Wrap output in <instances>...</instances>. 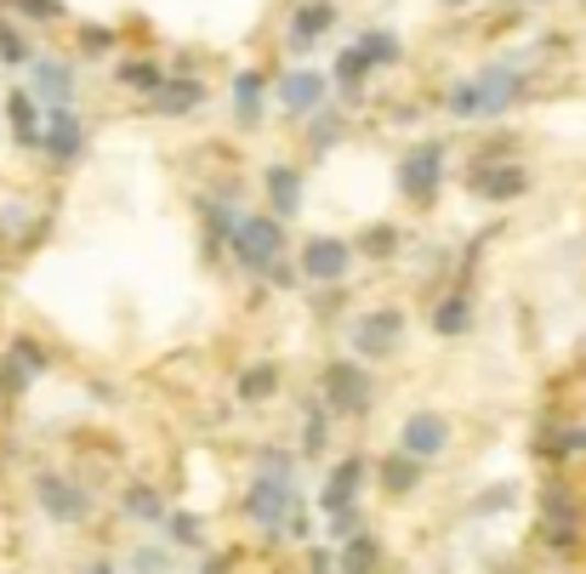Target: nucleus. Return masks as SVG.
Returning a JSON list of instances; mask_svg holds the SVG:
<instances>
[{"label": "nucleus", "mask_w": 586, "mask_h": 574, "mask_svg": "<svg viewBox=\"0 0 586 574\" xmlns=\"http://www.w3.org/2000/svg\"><path fill=\"white\" fill-rule=\"evenodd\" d=\"M240 512H245L256 529H268V534H290V523H297V512H302L297 455H285V450H263V455H256V478H251V489H245Z\"/></svg>", "instance_id": "nucleus-1"}, {"label": "nucleus", "mask_w": 586, "mask_h": 574, "mask_svg": "<svg viewBox=\"0 0 586 574\" xmlns=\"http://www.w3.org/2000/svg\"><path fill=\"white\" fill-rule=\"evenodd\" d=\"M228 256L245 274H268L274 262H285V222L279 217H240V228L228 233Z\"/></svg>", "instance_id": "nucleus-2"}, {"label": "nucleus", "mask_w": 586, "mask_h": 574, "mask_svg": "<svg viewBox=\"0 0 586 574\" xmlns=\"http://www.w3.org/2000/svg\"><path fill=\"white\" fill-rule=\"evenodd\" d=\"M319 398H324V410L331 416H347V421H365L371 416V369L365 364H324V376H319Z\"/></svg>", "instance_id": "nucleus-3"}, {"label": "nucleus", "mask_w": 586, "mask_h": 574, "mask_svg": "<svg viewBox=\"0 0 586 574\" xmlns=\"http://www.w3.org/2000/svg\"><path fill=\"white\" fill-rule=\"evenodd\" d=\"M444 188V143L428 137V143H416L405 159H399V194L416 199V206H433Z\"/></svg>", "instance_id": "nucleus-4"}, {"label": "nucleus", "mask_w": 586, "mask_h": 574, "mask_svg": "<svg viewBox=\"0 0 586 574\" xmlns=\"http://www.w3.org/2000/svg\"><path fill=\"white\" fill-rule=\"evenodd\" d=\"M35 500H41V512L52 523H63V529H75V523L91 518V489L75 484L69 472H41V478H35Z\"/></svg>", "instance_id": "nucleus-5"}, {"label": "nucleus", "mask_w": 586, "mask_h": 574, "mask_svg": "<svg viewBox=\"0 0 586 574\" xmlns=\"http://www.w3.org/2000/svg\"><path fill=\"white\" fill-rule=\"evenodd\" d=\"M473 91H478V120H501L518 97L530 91V75H524V63H490L484 75H473Z\"/></svg>", "instance_id": "nucleus-6"}, {"label": "nucleus", "mask_w": 586, "mask_h": 574, "mask_svg": "<svg viewBox=\"0 0 586 574\" xmlns=\"http://www.w3.org/2000/svg\"><path fill=\"white\" fill-rule=\"evenodd\" d=\"M541 529H546V547L552 552L575 558V547H581V500L564 484H546V495H541Z\"/></svg>", "instance_id": "nucleus-7"}, {"label": "nucleus", "mask_w": 586, "mask_h": 574, "mask_svg": "<svg viewBox=\"0 0 586 574\" xmlns=\"http://www.w3.org/2000/svg\"><path fill=\"white\" fill-rule=\"evenodd\" d=\"M353 353H360V358H394L399 353V342H405V313L399 308H376V313H360V319H353Z\"/></svg>", "instance_id": "nucleus-8"}, {"label": "nucleus", "mask_w": 586, "mask_h": 574, "mask_svg": "<svg viewBox=\"0 0 586 574\" xmlns=\"http://www.w3.org/2000/svg\"><path fill=\"white\" fill-rule=\"evenodd\" d=\"M297 267H302V279H313V285H347L353 245L336 240V233H313V240L302 245V256H297Z\"/></svg>", "instance_id": "nucleus-9"}, {"label": "nucleus", "mask_w": 586, "mask_h": 574, "mask_svg": "<svg viewBox=\"0 0 586 574\" xmlns=\"http://www.w3.org/2000/svg\"><path fill=\"white\" fill-rule=\"evenodd\" d=\"M365 478H371L365 455H347V461H336L331 472H324V484H319V512H324V518H342V512H353V506H360Z\"/></svg>", "instance_id": "nucleus-10"}, {"label": "nucleus", "mask_w": 586, "mask_h": 574, "mask_svg": "<svg viewBox=\"0 0 586 574\" xmlns=\"http://www.w3.org/2000/svg\"><path fill=\"white\" fill-rule=\"evenodd\" d=\"M41 154L52 165H75L86 154V125L75 109H46V125H41Z\"/></svg>", "instance_id": "nucleus-11"}, {"label": "nucleus", "mask_w": 586, "mask_h": 574, "mask_svg": "<svg viewBox=\"0 0 586 574\" xmlns=\"http://www.w3.org/2000/svg\"><path fill=\"white\" fill-rule=\"evenodd\" d=\"M331 29H336V7H331V0H302V7L290 12V23H285V46L297 57H308Z\"/></svg>", "instance_id": "nucleus-12"}, {"label": "nucleus", "mask_w": 586, "mask_h": 574, "mask_svg": "<svg viewBox=\"0 0 586 574\" xmlns=\"http://www.w3.org/2000/svg\"><path fill=\"white\" fill-rule=\"evenodd\" d=\"M399 444H405V455L410 461H439L444 450H450V421L439 416V410H416L410 421H405V432H399Z\"/></svg>", "instance_id": "nucleus-13"}, {"label": "nucleus", "mask_w": 586, "mask_h": 574, "mask_svg": "<svg viewBox=\"0 0 586 574\" xmlns=\"http://www.w3.org/2000/svg\"><path fill=\"white\" fill-rule=\"evenodd\" d=\"M274 97H279V109L285 114H313V109H324V97H331V80H324L319 69H290V75H279V86H274Z\"/></svg>", "instance_id": "nucleus-14"}, {"label": "nucleus", "mask_w": 586, "mask_h": 574, "mask_svg": "<svg viewBox=\"0 0 586 574\" xmlns=\"http://www.w3.org/2000/svg\"><path fill=\"white\" fill-rule=\"evenodd\" d=\"M467 188H473L478 199H490V206H507V199L530 194V172H524V165H473Z\"/></svg>", "instance_id": "nucleus-15"}, {"label": "nucleus", "mask_w": 586, "mask_h": 574, "mask_svg": "<svg viewBox=\"0 0 586 574\" xmlns=\"http://www.w3.org/2000/svg\"><path fill=\"white\" fill-rule=\"evenodd\" d=\"M29 75H35V91L46 109H75V69L63 57H35Z\"/></svg>", "instance_id": "nucleus-16"}, {"label": "nucleus", "mask_w": 586, "mask_h": 574, "mask_svg": "<svg viewBox=\"0 0 586 574\" xmlns=\"http://www.w3.org/2000/svg\"><path fill=\"white\" fill-rule=\"evenodd\" d=\"M263 188H268V206H274L279 222H290L302 211V172H297V165H268Z\"/></svg>", "instance_id": "nucleus-17"}, {"label": "nucleus", "mask_w": 586, "mask_h": 574, "mask_svg": "<svg viewBox=\"0 0 586 574\" xmlns=\"http://www.w3.org/2000/svg\"><path fill=\"white\" fill-rule=\"evenodd\" d=\"M279 382H285L279 364H251V369H240L234 398H240V404H268V398L279 393Z\"/></svg>", "instance_id": "nucleus-18"}, {"label": "nucleus", "mask_w": 586, "mask_h": 574, "mask_svg": "<svg viewBox=\"0 0 586 574\" xmlns=\"http://www.w3.org/2000/svg\"><path fill=\"white\" fill-rule=\"evenodd\" d=\"M263 91H268V80L256 75V69H240V75H234V120H240L245 131L263 120Z\"/></svg>", "instance_id": "nucleus-19"}, {"label": "nucleus", "mask_w": 586, "mask_h": 574, "mask_svg": "<svg viewBox=\"0 0 586 574\" xmlns=\"http://www.w3.org/2000/svg\"><path fill=\"white\" fill-rule=\"evenodd\" d=\"M336 569H342V574H376V569H382V540H376V534H353V540H342Z\"/></svg>", "instance_id": "nucleus-20"}, {"label": "nucleus", "mask_w": 586, "mask_h": 574, "mask_svg": "<svg viewBox=\"0 0 586 574\" xmlns=\"http://www.w3.org/2000/svg\"><path fill=\"white\" fill-rule=\"evenodd\" d=\"M421 472H428V466L410 461V455L399 450V455H387V461L376 466V478H382V489H387V495H410V489L421 484Z\"/></svg>", "instance_id": "nucleus-21"}, {"label": "nucleus", "mask_w": 586, "mask_h": 574, "mask_svg": "<svg viewBox=\"0 0 586 574\" xmlns=\"http://www.w3.org/2000/svg\"><path fill=\"white\" fill-rule=\"evenodd\" d=\"M206 103V86L200 80H166V91L154 97V114H194Z\"/></svg>", "instance_id": "nucleus-22"}, {"label": "nucleus", "mask_w": 586, "mask_h": 574, "mask_svg": "<svg viewBox=\"0 0 586 574\" xmlns=\"http://www.w3.org/2000/svg\"><path fill=\"white\" fill-rule=\"evenodd\" d=\"M120 512L132 518V523H166V518H172V512H166V495L148 489V484H132V489H125V506H120Z\"/></svg>", "instance_id": "nucleus-23"}, {"label": "nucleus", "mask_w": 586, "mask_h": 574, "mask_svg": "<svg viewBox=\"0 0 586 574\" xmlns=\"http://www.w3.org/2000/svg\"><path fill=\"white\" fill-rule=\"evenodd\" d=\"M7 114H12V131H18V148H41V114L29 103V91H7Z\"/></svg>", "instance_id": "nucleus-24"}, {"label": "nucleus", "mask_w": 586, "mask_h": 574, "mask_svg": "<svg viewBox=\"0 0 586 574\" xmlns=\"http://www.w3.org/2000/svg\"><path fill=\"white\" fill-rule=\"evenodd\" d=\"M433 330H439V335H467V330H473V301H467L462 290H450L439 308H433Z\"/></svg>", "instance_id": "nucleus-25"}, {"label": "nucleus", "mask_w": 586, "mask_h": 574, "mask_svg": "<svg viewBox=\"0 0 586 574\" xmlns=\"http://www.w3.org/2000/svg\"><path fill=\"white\" fill-rule=\"evenodd\" d=\"M353 46H360V52H365V63H371V69H394V63L405 57L399 35H387V29H365V35H360V41H353Z\"/></svg>", "instance_id": "nucleus-26"}, {"label": "nucleus", "mask_w": 586, "mask_h": 574, "mask_svg": "<svg viewBox=\"0 0 586 574\" xmlns=\"http://www.w3.org/2000/svg\"><path fill=\"white\" fill-rule=\"evenodd\" d=\"M371 75H376V69H371V63H365V52H360V46H342V52H336V69H331V86H342V91L353 97V91H360V86H365Z\"/></svg>", "instance_id": "nucleus-27"}, {"label": "nucleus", "mask_w": 586, "mask_h": 574, "mask_svg": "<svg viewBox=\"0 0 586 574\" xmlns=\"http://www.w3.org/2000/svg\"><path fill=\"white\" fill-rule=\"evenodd\" d=\"M324 416H331L324 404H308V416H302V455L308 461H319L324 450H331V421Z\"/></svg>", "instance_id": "nucleus-28"}, {"label": "nucleus", "mask_w": 586, "mask_h": 574, "mask_svg": "<svg viewBox=\"0 0 586 574\" xmlns=\"http://www.w3.org/2000/svg\"><path fill=\"white\" fill-rule=\"evenodd\" d=\"M120 86H132L143 97H159L166 91V69H159V63H120Z\"/></svg>", "instance_id": "nucleus-29"}, {"label": "nucleus", "mask_w": 586, "mask_h": 574, "mask_svg": "<svg viewBox=\"0 0 586 574\" xmlns=\"http://www.w3.org/2000/svg\"><path fill=\"white\" fill-rule=\"evenodd\" d=\"M360 251H365V256H394V251H399V228H387V222L365 228V240H360Z\"/></svg>", "instance_id": "nucleus-30"}, {"label": "nucleus", "mask_w": 586, "mask_h": 574, "mask_svg": "<svg viewBox=\"0 0 586 574\" xmlns=\"http://www.w3.org/2000/svg\"><path fill=\"white\" fill-rule=\"evenodd\" d=\"M546 450H552V461H575V455H586V427H564Z\"/></svg>", "instance_id": "nucleus-31"}, {"label": "nucleus", "mask_w": 586, "mask_h": 574, "mask_svg": "<svg viewBox=\"0 0 586 574\" xmlns=\"http://www.w3.org/2000/svg\"><path fill=\"white\" fill-rule=\"evenodd\" d=\"M132 574H172V552L166 547H137L132 552Z\"/></svg>", "instance_id": "nucleus-32"}, {"label": "nucleus", "mask_w": 586, "mask_h": 574, "mask_svg": "<svg viewBox=\"0 0 586 574\" xmlns=\"http://www.w3.org/2000/svg\"><path fill=\"white\" fill-rule=\"evenodd\" d=\"M0 63H35L29 57V46H23V35L12 23H0Z\"/></svg>", "instance_id": "nucleus-33"}, {"label": "nucleus", "mask_w": 586, "mask_h": 574, "mask_svg": "<svg viewBox=\"0 0 586 574\" xmlns=\"http://www.w3.org/2000/svg\"><path fill=\"white\" fill-rule=\"evenodd\" d=\"M166 523H172V534L183 540V547H200V540H206V523H200V518H188V512H172Z\"/></svg>", "instance_id": "nucleus-34"}, {"label": "nucleus", "mask_w": 586, "mask_h": 574, "mask_svg": "<svg viewBox=\"0 0 586 574\" xmlns=\"http://www.w3.org/2000/svg\"><path fill=\"white\" fill-rule=\"evenodd\" d=\"M12 7H18L23 18H35V23H52V18H63V0H12Z\"/></svg>", "instance_id": "nucleus-35"}, {"label": "nucleus", "mask_w": 586, "mask_h": 574, "mask_svg": "<svg viewBox=\"0 0 586 574\" xmlns=\"http://www.w3.org/2000/svg\"><path fill=\"white\" fill-rule=\"evenodd\" d=\"M336 137H342V114H324V120L313 125V154H324V148H336Z\"/></svg>", "instance_id": "nucleus-36"}, {"label": "nucleus", "mask_w": 586, "mask_h": 574, "mask_svg": "<svg viewBox=\"0 0 586 574\" xmlns=\"http://www.w3.org/2000/svg\"><path fill=\"white\" fill-rule=\"evenodd\" d=\"M268 285H274V290H297V285H302V267L274 262V267H268Z\"/></svg>", "instance_id": "nucleus-37"}, {"label": "nucleus", "mask_w": 586, "mask_h": 574, "mask_svg": "<svg viewBox=\"0 0 586 574\" xmlns=\"http://www.w3.org/2000/svg\"><path fill=\"white\" fill-rule=\"evenodd\" d=\"M80 46H86L91 57H97V52H109V46H114V29H97V23L80 29Z\"/></svg>", "instance_id": "nucleus-38"}, {"label": "nucleus", "mask_w": 586, "mask_h": 574, "mask_svg": "<svg viewBox=\"0 0 586 574\" xmlns=\"http://www.w3.org/2000/svg\"><path fill=\"white\" fill-rule=\"evenodd\" d=\"M308 574H342L336 569V547H313L308 552Z\"/></svg>", "instance_id": "nucleus-39"}, {"label": "nucleus", "mask_w": 586, "mask_h": 574, "mask_svg": "<svg viewBox=\"0 0 586 574\" xmlns=\"http://www.w3.org/2000/svg\"><path fill=\"white\" fill-rule=\"evenodd\" d=\"M501 506H512V484H507V489H490V495H478L473 512H501Z\"/></svg>", "instance_id": "nucleus-40"}, {"label": "nucleus", "mask_w": 586, "mask_h": 574, "mask_svg": "<svg viewBox=\"0 0 586 574\" xmlns=\"http://www.w3.org/2000/svg\"><path fill=\"white\" fill-rule=\"evenodd\" d=\"M86 574H114V563H109V558H97V563H86Z\"/></svg>", "instance_id": "nucleus-41"}, {"label": "nucleus", "mask_w": 586, "mask_h": 574, "mask_svg": "<svg viewBox=\"0 0 586 574\" xmlns=\"http://www.w3.org/2000/svg\"><path fill=\"white\" fill-rule=\"evenodd\" d=\"M444 7H467V0H444Z\"/></svg>", "instance_id": "nucleus-42"}, {"label": "nucleus", "mask_w": 586, "mask_h": 574, "mask_svg": "<svg viewBox=\"0 0 586 574\" xmlns=\"http://www.w3.org/2000/svg\"><path fill=\"white\" fill-rule=\"evenodd\" d=\"M581 7H586V0H581Z\"/></svg>", "instance_id": "nucleus-43"}]
</instances>
